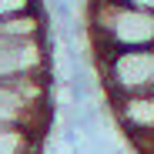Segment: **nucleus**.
Listing matches in <instances>:
<instances>
[{
    "label": "nucleus",
    "mask_w": 154,
    "mask_h": 154,
    "mask_svg": "<svg viewBox=\"0 0 154 154\" xmlns=\"http://www.w3.org/2000/svg\"><path fill=\"white\" fill-rule=\"evenodd\" d=\"M87 37L94 57L154 44V14L117 0H87Z\"/></svg>",
    "instance_id": "f257e3e1"
},
{
    "label": "nucleus",
    "mask_w": 154,
    "mask_h": 154,
    "mask_svg": "<svg viewBox=\"0 0 154 154\" xmlns=\"http://www.w3.org/2000/svg\"><path fill=\"white\" fill-rule=\"evenodd\" d=\"M50 37H0V84L50 74Z\"/></svg>",
    "instance_id": "20e7f679"
},
{
    "label": "nucleus",
    "mask_w": 154,
    "mask_h": 154,
    "mask_svg": "<svg viewBox=\"0 0 154 154\" xmlns=\"http://www.w3.org/2000/svg\"><path fill=\"white\" fill-rule=\"evenodd\" d=\"M94 67L100 74L104 94L114 97H134V94H154V44L137 50H117V54L94 57Z\"/></svg>",
    "instance_id": "7ed1b4c3"
},
{
    "label": "nucleus",
    "mask_w": 154,
    "mask_h": 154,
    "mask_svg": "<svg viewBox=\"0 0 154 154\" xmlns=\"http://www.w3.org/2000/svg\"><path fill=\"white\" fill-rule=\"evenodd\" d=\"M34 7H40L37 0H0V20L10 14H20V10H34Z\"/></svg>",
    "instance_id": "423d86ee"
},
{
    "label": "nucleus",
    "mask_w": 154,
    "mask_h": 154,
    "mask_svg": "<svg viewBox=\"0 0 154 154\" xmlns=\"http://www.w3.org/2000/svg\"><path fill=\"white\" fill-rule=\"evenodd\" d=\"M117 4H127V0H117Z\"/></svg>",
    "instance_id": "6e6552de"
},
{
    "label": "nucleus",
    "mask_w": 154,
    "mask_h": 154,
    "mask_svg": "<svg viewBox=\"0 0 154 154\" xmlns=\"http://www.w3.org/2000/svg\"><path fill=\"white\" fill-rule=\"evenodd\" d=\"M131 7H137V10H147V14H154V0H127Z\"/></svg>",
    "instance_id": "0eeeda50"
},
{
    "label": "nucleus",
    "mask_w": 154,
    "mask_h": 154,
    "mask_svg": "<svg viewBox=\"0 0 154 154\" xmlns=\"http://www.w3.org/2000/svg\"><path fill=\"white\" fill-rule=\"evenodd\" d=\"M40 141L44 137L23 127H0V154H37Z\"/></svg>",
    "instance_id": "39448f33"
},
{
    "label": "nucleus",
    "mask_w": 154,
    "mask_h": 154,
    "mask_svg": "<svg viewBox=\"0 0 154 154\" xmlns=\"http://www.w3.org/2000/svg\"><path fill=\"white\" fill-rule=\"evenodd\" d=\"M54 121V74L0 84V127H23L37 137Z\"/></svg>",
    "instance_id": "f03ea898"
}]
</instances>
